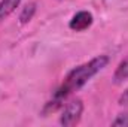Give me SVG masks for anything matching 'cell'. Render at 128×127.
Returning a JSON list of instances; mask_svg holds the SVG:
<instances>
[{
    "mask_svg": "<svg viewBox=\"0 0 128 127\" xmlns=\"http://www.w3.org/2000/svg\"><path fill=\"white\" fill-rule=\"evenodd\" d=\"M107 63H109V57L107 55H98V57L86 61V63L72 69L67 73V76L64 78L63 84L55 91L52 100H55L57 103L63 105V102L68 96L73 94L74 91H78L79 88H82L94 75H97L101 69H104L107 66Z\"/></svg>",
    "mask_w": 128,
    "mask_h": 127,
    "instance_id": "6da1fadb",
    "label": "cell"
},
{
    "mask_svg": "<svg viewBox=\"0 0 128 127\" xmlns=\"http://www.w3.org/2000/svg\"><path fill=\"white\" fill-rule=\"evenodd\" d=\"M82 112H84V102L80 99H73L63 109V114L60 117V124L66 127L76 126L82 118Z\"/></svg>",
    "mask_w": 128,
    "mask_h": 127,
    "instance_id": "7a4b0ae2",
    "label": "cell"
},
{
    "mask_svg": "<svg viewBox=\"0 0 128 127\" xmlns=\"http://www.w3.org/2000/svg\"><path fill=\"white\" fill-rule=\"evenodd\" d=\"M91 24H92V14L88 11H80L72 17L68 27L74 32H84V30L90 29Z\"/></svg>",
    "mask_w": 128,
    "mask_h": 127,
    "instance_id": "3957f363",
    "label": "cell"
},
{
    "mask_svg": "<svg viewBox=\"0 0 128 127\" xmlns=\"http://www.w3.org/2000/svg\"><path fill=\"white\" fill-rule=\"evenodd\" d=\"M21 0H2L0 2V21L6 20L20 6Z\"/></svg>",
    "mask_w": 128,
    "mask_h": 127,
    "instance_id": "277c9868",
    "label": "cell"
},
{
    "mask_svg": "<svg viewBox=\"0 0 128 127\" xmlns=\"http://www.w3.org/2000/svg\"><path fill=\"white\" fill-rule=\"evenodd\" d=\"M127 79H128V57L118 64V67H116V70H115V73H113V81H115L116 84L124 82V81H127Z\"/></svg>",
    "mask_w": 128,
    "mask_h": 127,
    "instance_id": "5b68a950",
    "label": "cell"
},
{
    "mask_svg": "<svg viewBox=\"0 0 128 127\" xmlns=\"http://www.w3.org/2000/svg\"><path fill=\"white\" fill-rule=\"evenodd\" d=\"M36 14V3H28L22 8L21 14H20V23L21 24H27L30 20L33 18V15Z\"/></svg>",
    "mask_w": 128,
    "mask_h": 127,
    "instance_id": "8992f818",
    "label": "cell"
},
{
    "mask_svg": "<svg viewBox=\"0 0 128 127\" xmlns=\"http://www.w3.org/2000/svg\"><path fill=\"white\" fill-rule=\"evenodd\" d=\"M112 126H116V127H128V112L125 114H119L116 117V120L112 123Z\"/></svg>",
    "mask_w": 128,
    "mask_h": 127,
    "instance_id": "52a82bcc",
    "label": "cell"
},
{
    "mask_svg": "<svg viewBox=\"0 0 128 127\" xmlns=\"http://www.w3.org/2000/svg\"><path fill=\"white\" fill-rule=\"evenodd\" d=\"M119 105H128V90H125L122 94H121V97H119Z\"/></svg>",
    "mask_w": 128,
    "mask_h": 127,
    "instance_id": "ba28073f",
    "label": "cell"
}]
</instances>
